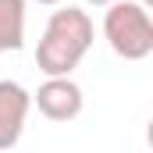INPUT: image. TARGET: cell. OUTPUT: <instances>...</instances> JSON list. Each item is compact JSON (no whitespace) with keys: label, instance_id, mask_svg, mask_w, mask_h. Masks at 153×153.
<instances>
[{"label":"cell","instance_id":"3957f363","mask_svg":"<svg viewBox=\"0 0 153 153\" xmlns=\"http://www.w3.org/2000/svg\"><path fill=\"white\" fill-rule=\"evenodd\" d=\"M32 103L50 121H71L82 114L85 96H82V85L71 82V75H46V82L32 93Z\"/></svg>","mask_w":153,"mask_h":153},{"label":"cell","instance_id":"52a82bcc","mask_svg":"<svg viewBox=\"0 0 153 153\" xmlns=\"http://www.w3.org/2000/svg\"><path fill=\"white\" fill-rule=\"evenodd\" d=\"M39 4H61V0H39Z\"/></svg>","mask_w":153,"mask_h":153},{"label":"cell","instance_id":"5b68a950","mask_svg":"<svg viewBox=\"0 0 153 153\" xmlns=\"http://www.w3.org/2000/svg\"><path fill=\"white\" fill-rule=\"evenodd\" d=\"M25 43V0H0V53L22 50Z\"/></svg>","mask_w":153,"mask_h":153},{"label":"cell","instance_id":"277c9868","mask_svg":"<svg viewBox=\"0 0 153 153\" xmlns=\"http://www.w3.org/2000/svg\"><path fill=\"white\" fill-rule=\"evenodd\" d=\"M29 107H32V93L22 82L0 78V150L18 146V139L25 132Z\"/></svg>","mask_w":153,"mask_h":153},{"label":"cell","instance_id":"7a4b0ae2","mask_svg":"<svg viewBox=\"0 0 153 153\" xmlns=\"http://www.w3.org/2000/svg\"><path fill=\"white\" fill-rule=\"evenodd\" d=\"M103 36L117 57L146 61L153 53V18L139 0H111L103 14Z\"/></svg>","mask_w":153,"mask_h":153},{"label":"cell","instance_id":"6da1fadb","mask_svg":"<svg viewBox=\"0 0 153 153\" xmlns=\"http://www.w3.org/2000/svg\"><path fill=\"white\" fill-rule=\"evenodd\" d=\"M96 39V25L82 7H61L46 18L36 46V64L43 75H71Z\"/></svg>","mask_w":153,"mask_h":153},{"label":"cell","instance_id":"8992f818","mask_svg":"<svg viewBox=\"0 0 153 153\" xmlns=\"http://www.w3.org/2000/svg\"><path fill=\"white\" fill-rule=\"evenodd\" d=\"M85 4H96V7H107L111 0H85Z\"/></svg>","mask_w":153,"mask_h":153}]
</instances>
